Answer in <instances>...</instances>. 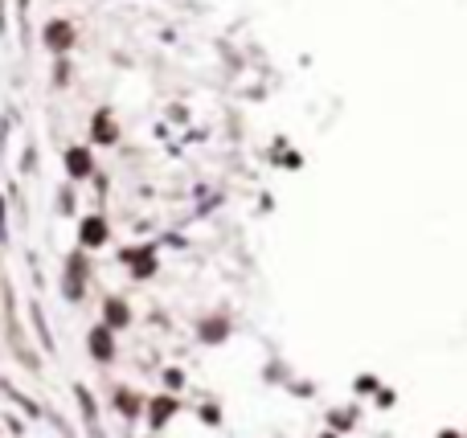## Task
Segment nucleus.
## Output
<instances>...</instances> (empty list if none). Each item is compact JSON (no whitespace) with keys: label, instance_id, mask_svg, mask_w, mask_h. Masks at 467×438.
Segmentation results:
<instances>
[{"label":"nucleus","instance_id":"nucleus-3","mask_svg":"<svg viewBox=\"0 0 467 438\" xmlns=\"http://www.w3.org/2000/svg\"><path fill=\"white\" fill-rule=\"evenodd\" d=\"M41 41H46L53 53H66V49L74 46V25H70V21H50V25L41 29Z\"/></svg>","mask_w":467,"mask_h":438},{"label":"nucleus","instance_id":"nucleus-11","mask_svg":"<svg viewBox=\"0 0 467 438\" xmlns=\"http://www.w3.org/2000/svg\"><path fill=\"white\" fill-rule=\"evenodd\" d=\"M115 410H119V418H135V414H140V397H135L132 390H119L115 393Z\"/></svg>","mask_w":467,"mask_h":438},{"label":"nucleus","instance_id":"nucleus-2","mask_svg":"<svg viewBox=\"0 0 467 438\" xmlns=\"http://www.w3.org/2000/svg\"><path fill=\"white\" fill-rule=\"evenodd\" d=\"M119 259L132 266V275H135V278L156 275V246H135V250H123Z\"/></svg>","mask_w":467,"mask_h":438},{"label":"nucleus","instance_id":"nucleus-18","mask_svg":"<svg viewBox=\"0 0 467 438\" xmlns=\"http://www.w3.org/2000/svg\"><path fill=\"white\" fill-rule=\"evenodd\" d=\"M324 438H332V434H324Z\"/></svg>","mask_w":467,"mask_h":438},{"label":"nucleus","instance_id":"nucleus-12","mask_svg":"<svg viewBox=\"0 0 467 438\" xmlns=\"http://www.w3.org/2000/svg\"><path fill=\"white\" fill-rule=\"evenodd\" d=\"M74 393H78V402H83V414H86V422H95V397L86 393V385H74Z\"/></svg>","mask_w":467,"mask_h":438},{"label":"nucleus","instance_id":"nucleus-8","mask_svg":"<svg viewBox=\"0 0 467 438\" xmlns=\"http://www.w3.org/2000/svg\"><path fill=\"white\" fill-rule=\"evenodd\" d=\"M197 336L205 344H221L226 336H230V324L221 320V316H209V320H201V328H197Z\"/></svg>","mask_w":467,"mask_h":438},{"label":"nucleus","instance_id":"nucleus-16","mask_svg":"<svg viewBox=\"0 0 467 438\" xmlns=\"http://www.w3.org/2000/svg\"><path fill=\"white\" fill-rule=\"evenodd\" d=\"M164 381H168V385H172V390H177V385H181V381H184V373H181V369H168V373H164Z\"/></svg>","mask_w":467,"mask_h":438},{"label":"nucleus","instance_id":"nucleus-15","mask_svg":"<svg viewBox=\"0 0 467 438\" xmlns=\"http://www.w3.org/2000/svg\"><path fill=\"white\" fill-rule=\"evenodd\" d=\"M66 78H70V66L58 62V70H53V82H58V86H66Z\"/></svg>","mask_w":467,"mask_h":438},{"label":"nucleus","instance_id":"nucleus-10","mask_svg":"<svg viewBox=\"0 0 467 438\" xmlns=\"http://www.w3.org/2000/svg\"><path fill=\"white\" fill-rule=\"evenodd\" d=\"M95 140H99V144H115V140H119L115 123H111V111H99V115H95Z\"/></svg>","mask_w":467,"mask_h":438},{"label":"nucleus","instance_id":"nucleus-9","mask_svg":"<svg viewBox=\"0 0 467 438\" xmlns=\"http://www.w3.org/2000/svg\"><path fill=\"white\" fill-rule=\"evenodd\" d=\"M103 320L111 328H127L132 324V308H127L123 299H107V303H103Z\"/></svg>","mask_w":467,"mask_h":438},{"label":"nucleus","instance_id":"nucleus-6","mask_svg":"<svg viewBox=\"0 0 467 438\" xmlns=\"http://www.w3.org/2000/svg\"><path fill=\"white\" fill-rule=\"evenodd\" d=\"M177 410H181V402H177V397H156V402L148 406V422H152V430H160V426H164L168 418H172V414H177Z\"/></svg>","mask_w":467,"mask_h":438},{"label":"nucleus","instance_id":"nucleus-17","mask_svg":"<svg viewBox=\"0 0 467 438\" xmlns=\"http://www.w3.org/2000/svg\"><path fill=\"white\" fill-rule=\"evenodd\" d=\"M439 438H459V434H455V430H443V434H439Z\"/></svg>","mask_w":467,"mask_h":438},{"label":"nucleus","instance_id":"nucleus-5","mask_svg":"<svg viewBox=\"0 0 467 438\" xmlns=\"http://www.w3.org/2000/svg\"><path fill=\"white\" fill-rule=\"evenodd\" d=\"M66 172L74 180H86L90 172H95V160H90V152H86V147H70V152H66Z\"/></svg>","mask_w":467,"mask_h":438},{"label":"nucleus","instance_id":"nucleus-1","mask_svg":"<svg viewBox=\"0 0 467 438\" xmlns=\"http://www.w3.org/2000/svg\"><path fill=\"white\" fill-rule=\"evenodd\" d=\"M83 283H86V259H83V254H70L66 278H62V295H66L70 303H78V299H83Z\"/></svg>","mask_w":467,"mask_h":438},{"label":"nucleus","instance_id":"nucleus-7","mask_svg":"<svg viewBox=\"0 0 467 438\" xmlns=\"http://www.w3.org/2000/svg\"><path fill=\"white\" fill-rule=\"evenodd\" d=\"M78 242L90 246V250H95V246H103V242H107V221H103V217H86L83 229H78Z\"/></svg>","mask_w":467,"mask_h":438},{"label":"nucleus","instance_id":"nucleus-4","mask_svg":"<svg viewBox=\"0 0 467 438\" xmlns=\"http://www.w3.org/2000/svg\"><path fill=\"white\" fill-rule=\"evenodd\" d=\"M86 348H90V357H95V360H111V357H115V340H111V324H103V328H90V336H86Z\"/></svg>","mask_w":467,"mask_h":438},{"label":"nucleus","instance_id":"nucleus-14","mask_svg":"<svg viewBox=\"0 0 467 438\" xmlns=\"http://www.w3.org/2000/svg\"><path fill=\"white\" fill-rule=\"evenodd\" d=\"M201 418H205V422H221V410H217V406H205V410H201Z\"/></svg>","mask_w":467,"mask_h":438},{"label":"nucleus","instance_id":"nucleus-13","mask_svg":"<svg viewBox=\"0 0 467 438\" xmlns=\"http://www.w3.org/2000/svg\"><path fill=\"white\" fill-rule=\"evenodd\" d=\"M29 311H33V324H37V336H41V344H46V348H53V336L46 332V320H41V308H29Z\"/></svg>","mask_w":467,"mask_h":438}]
</instances>
